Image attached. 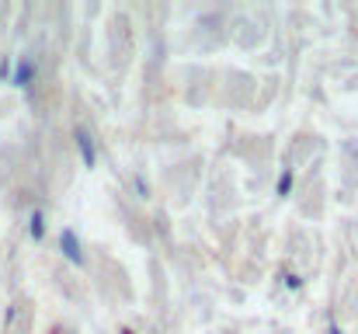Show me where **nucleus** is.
<instances>
[{"label":"nucleus","instance_id":"f257e3e1","mask_svg":"<svg viewBox=\"0 0 358 334\" xmlns=\"http://www.w3.org/2000/svg\"><path fill=\"white\" fill-rule=\"evenodd\" d=\"M63 251H66V258H70V261H77V265H80V244L73 240V230H66V233H63Z\"/></svg>","mask_w":358,"mask_h":334},{"label":"nucleus","instance_id":"f03ea898","mask_svg":"<svg viewBox=\"0 0 358 334\" xmlns=\"http://www.w3.org/2000/svg\"><path fill=\"white\" fill-rule=\"evenodd\" d=\"M77 143H80V150H84V160H87V164H94V150H91V143H87V136H84V132L77 136Z\"/></svg>","mask_w":358,"mask_h":334}]
</instances>
